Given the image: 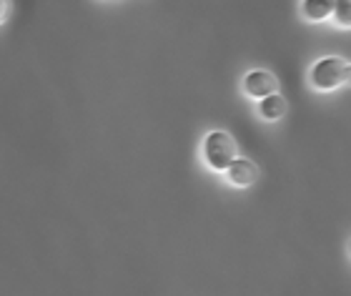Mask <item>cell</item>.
I'll use <instances>...</instances> for the list:
<instances>
[{
  "label": "cell",
  "instance_id": "1",
  "mask_svg": "<svg viewBox=\"0 0 351 296\" xmlns=\"http://www.w3.org/2000/svg\"><path fill=\"white\" fill-rule=\"evenodd\" d=\"M346 78H349V63L344 58H324L311 68V81L322 90L337 88L346 83Z\"/></svg>",
  "mask_w": 351,
  "mask_h": 296
},
{
  "label": "cell",
  "instance_id": "2",
  "mask_svg": "<svg viewBox=\"0 0 351 296\" xmlns=\"http://www.w3.org/2000/svg\"><path fill=\"white\" fill-rule=\"evenodd\" d=\"M206 161L211 163V169L226 171V166L236 158V143L234 138L223 131H213L206 138Z\"/></svg>",
  "mask_w": 351,
  "mask_h": 296
},
{
  "label": "cell",
  "instance_id": "3",
  "mask_svg": "<svg viewBox=\"0 0 351 296\" xmlns=\"http://www.w3.org/2000/svg\"><path fill=\"white\" fill-rule=\"evenodd\" d=\"M243 88H246V93L254 98H266V96H271V93H276L278 83L269 71H254V73L246 75Z\"/></svg>",
  "mask_w": 351,
  "mask_h": 296
},
{
  "label": "cell",
  "instance_id": "4",
  "mask_svg": "<svg viewBox=\"0 0 351 296\" xmlns=\"http://www.w3.org/2000/svg\"><path fill=\"white\" fill-rule=\"evenodd\" d=\"M226 173H228V181L236 186H251L256 181L258 176V169L249 158H234V161L226 166Z\"/></svg>",
  "mask_w": 351,
  "mask_h": 296
},
{
  "label": "cell",
  "instance_id": "5",
  "mask_svg": "<svg viewBox=\"0 0 351 296\" xmlns=\"http://www.w3.org/2000/svg\"><path fill=\"white\" fill-rule=\"evenodd\" d=\"M286 113V98L278 96V93H271V96L261 98V116L269 121L281 119Z\"/></svg>",
  "mask_w": 351,
  "mask_h": 296
},
{
  "label": "cell",
  "instance_id": "6",
  "mask_svg": "<svg viewBox=\"0 0 351 296\" xmlns=\"http://www.w3.org/2000/svg\"><path fill=\"white\" fill-rule=\"evenodd\" d=\"M334 10V0H304V13L311 21H324Z\"/></svg>",
  "mask_w": 351,
  "mask_h": 296
},
{
  "label": "cell",
  "instance_id": "7",
  "mask_svg": "<svg viewBox=\"0 0 351 296\" xmlns=\"http://www.w3.org/2000/svg\"><path fill=\"white\" fill-rule=\"evenodd\" d=\"M351 0H334V10L331 13H337L339 23L341 25H349L351 23V8H349Z\"/></svg>",
  "mask_w": 351,
  "mask_h": 296
},
{
  "label": "cell",
  "instance_id": "8",
  "mask_svg": "<svg viewBox=\"0 0 351 296\" xmlns=\"http://www.w3.org/2000/svg\"><path fill=\"white\" fill-rule=\"evenodd\" d=\"M8 13H10V0H0V23L5 21Z\"/></svg>",
  "mask_w": 351,
  "mask_h": 296
}]
</instances>
